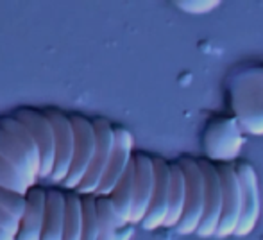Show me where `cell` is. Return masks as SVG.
<instances>
[{"label":"cell","instance_id":"cell-1","mask_svg":"<svg viewBox=\"0 0 263 240\" xmlns=\"http://www.w3.org/2000/svg\"><path fill=\"white\" fill-rule=\"evenodd\" d=\"M0 158L16 167L34 187L42 171V156L34 136L14 115H0Z\"/></svg>","mask_w":263,"mask_h":240},{"label":"cell","instance_id":"cell-2","mask_svg":"<svg viewBox=\"0 0 263 240\" xmlns=\"http://www.w3.org/2000/svg\"><path fill=\"white\" fill-rule=\"evenodd\" d=\"M179 163L186 174V208L174 231L179 235H195L206 212V176L201 160L181 158Z\"/></svg>","mask_w":263,"mask_h":240},{"label":"cell","instance_id":"cell-3","mask_svg":"<svg viewBox=\"0 0 263 240\" xmlns=\"http://www.w3.org/2000/svg\"><path fill=\"white\" fill-rule=\"evenodd\" d=\"M91 122H93L95 135H97V151H95L93 161H91L86 176L76 188L79 195H97L115 149V125L104 117H95Z\"/></svg>","mask_w":263,"mask_h":240},{"label":"cell","instance_id":"cell-4","mask_svg":"<svg viewBox=\"0 0 263 240\" xmlns=\"http://www.w3.org/2000/svg\"><path fill=\"white\" fill-rule=\"evenodd\" d=\"M25 127L34 136V142L40 149L42 156V171H40V179H49L55 165V133L54 125L45 115V112H40L34 108H18L13 113Z\"/></svg>","mask_w":263,"mask_h":240},{"label":"cell","instance_id":"cell-5","mask_svg":"<svg viewBox=\"0 0 263 240\" xmlns=\"http://www.w3.org/2000/svg\"><path fill=\"white\" fill-rule=\"evenodd\" d=\"M70 119L73 122V131H76V149H73V160L68 178L65 179L63 187L77 188L93 161L95 151H97V135H95L91 119L79 115V113H72Z\"/></svg>","mask_w":263,"mask_h":240},{"label":"cell","instance_id":"cell-6","mask_svg":"<svg viewBox=\"0 0 263 240\" xmlns=\"http://www.w3.org/2000/svg\"><path fill=\"white\" fill-rule=\"evenodd\" d=\"M45 115L54 125L55 133V165L50 174V181L63 184L68 178L70 167L73 160V149H76V131H73V122L70 115L63 113L61 109L45 108Z\"/></svg>","mask_w":263,"mask_h":240},{"label":"cell","instance_id":"cell-7","mask_svg":"<svg viewBox=\"0 0 263 240\" xmlns=\"http://www.w3.org/2000/svg\"><path fill=\"white\" fill-rule=\"evenodd\" d=\"M222 178V192H224V206H222L220 224L217 228L215 238L233 237L242 217V184L235 163H217Z\"/></svg>","mask_w":263,"mask_h":240},{"label":"cell","instance_id":"cell-8","mask_svg":"<svg viewBox=\"0 0 263 240\" xmlns=\"http://www.w3.org/2000/svg\"><path fill=\"white\" fill-rule=\"evenodd\" d=\"M235 169L238 172L240 184H242V217H240L236 237H246L253 233L261 215V192L260 181L254 167L247 161H236Z\"/></svg>","mask_w":263,"mask_h":240},{"label":"cell","instance_id":"cell-9","mask_svg":"<svg viewBox=\"0 0 263 240\" xmlns=\"http://www.w3.org/2000/svg\"><path fill=\"white\" fill-rule=\"evenodd\" d=\"M201 165L206 176V212L195 235L201 238H210L215 237L218 224H220L222 206H224V192H222V178L218 165L208 160H201Z\"/></svg>","mask_w":263,"mask_h":240},{"label":"cell","instance_id":"cell-10","mask_svg":"<svg viewBox=\"0 0 263 240\" xmlns=\"http://www.w3.org/2000/svg\"><path fill=\"white\" fill-rule=\"evenodd\" d=\"M154 188H156V171L154 158L145 153L135 154V205H133L131 224H142L153 202Z\"/></svg>","mask_w":263,"mask_h":240},{"label":"cell","instance_id":"cell-11","mask_svg":"<svg viewBox=\"0 0 263 240\" xmlns=\"http://www.w3.org/2000/svg\"><path fill=\"white\" fill-rule=\"evenodd\" d=\"M133 156H135L133 154V135L122 125H115V149L113 154H111L107 171L104 178H102V183L99 187L97 195L109 197L111 192L115 190L118 181L122 179V176L125 174V171L131 165Z\"/></svg>","mask_w":263,"mask_h":240},{"label":"cell","instance_id":"cell-12","mask_svg":"<svg viewBox=\"0 0 263 240\" xmlns=\"http://www.w3.org/2000/svg\"><path fill=\"white\" fill-rule=\"evenodd\" d=\"M154 171H156V188H154L153 202H151L145 219L140 224L147 231H154L165 226L170 206V181H172L170 161L163 158H154Z\"/></svg>","mask_w":263,"mask_h":240},{"label":"cell","instance_id":"cell-13","mask_svg":"<svg viewBox=\"0 0 263 240\" xmlns=\"http://www.w3.org/2000/svg\"><path fill=\"white\" fill-rule=\"evenodd\" d=\"M47 190L42 187H32L27 192V208L18 224L16 240H42L43 223H45Z\"/></svg>","mask_w":263,"mask_h":240},{"label":"cell","instance_id":"cell-14","mask_svg":"<svg viewBox=\"0 0 263 240\" xmlns=\"http://www.w3.org/2000/svg\"><path fill=\"white\" fill-rule=\"evenodd\" d=\"M170 206L168 215H166L165 226L166 230H174L183 219L184 208H186V174L181 167L179 160L170 161Z\"/></svg>","mask_w":263,"mask_h":240},{"label":"cell","instance_id":"cell-15","mask_svg":"<svg viewBox=\"0 0 263 240\" xmlns=\"http://www.w3.org/2000/svg\"><path fill=\"white\" fill-rule=\"evenodd\" d=\"M65 194L58 188L47 190L45 223H43L42 240H63L65 233Z\"/></svg>","mask_w":263,"mask_h":240},{"label":"cell","instance_id":"cell-16","mask_svg":"<svg viewBox=\"0 0 263 240\" xmlns=\"http://www.w3.org/2000/svg\"><path fill=\"white\" fill-rule=\"evenodd\" d=\"M109 199L113 202L118 220L122 224H131L133 205H135V156H133V161L125 171V174L122 176L115 190L111 192Z\"/></svg>","mask_w":263,"mask_h":240},{"label":"cell","instance_id":"cell-17","mask_svg":"<svg viewBox=\"0 0 263 240\" xmlns=\"http://www.w3.org/2000/svg\"><path fill=\"white\" fill-rule=\"evenodd\" d=\"M97 217H99V237L97 240H120V230L129 224H122L113 208L109 197L97 195Z\"/></svg>","mask_w":263,"mask_h":240},{"label":"cell","instance_id":"cell-18","mask_svg":"<svg viewBox=\"0 0 263 240\" xmlns=\"http://www.w3.org/2000/svg\"><path fill=\"white\" fill-rule=\"evenodd\" d=\"M65 233L63 240H81L83 237V197L77 192H66Z\"/></svg>","mask_w":263,"mask_h":240},{"label":"cell","instance_id":"cell-19","mask_svg":"<svg viewBox=\"0 0 263 240\" xmlns=\"http://www.w3.org/2000/svg\"><path fill=\"white\" fill-rule=\"evenodd\" d=\"M81 197H83V237L81 240H97V195H81Z\"/></svg>","mask_w":263,"mask_h":240},{"label":"cell","instance_id":"cell-20","mask_svg":"<svg viewBox=\"0 0 263 240\" xmlns=\"http://www.w3.org/2000/svg\"><path fill=\"white\" fill-rule=\"evenodd\" d=\"M0 187L24 195H27V192L32 188L27 183V179L20 174V171L16 167H13L9 161L4 160V158H0Z\"/></svg>","mask_w":263,"mask_h":240},{"label":"cell","instance_id":"cell-21","mask_svg":"<svg viewBox=\"0 0 263 240\" xmlns=\"http://www.w3.org/2000/svg\"><path fill=\"white\" fill-rule=\"evenodd\" d=\"M0 208L20 220L27 208V195L0 187Z\"/></svg>","mask_w":263,"mask_h":240},{"label":"cell","instance_id":"cell-22","mask_svg":"<svg viewBox=\"0 0 263 240\" xmlns=\"http://www.w3.org/2000/svg\"><path fill=\"white\" fill-rule=\"evenodd\" d=\"M18 224H20V220L14 219L13 215H9V213L4 212V210L0 208V230H4L7 235H11V237L16 238Z\"/></svg>","mask_w":263,"mask_h":240},{"label":"cell","instance_id":"cell-23","mask_svg":"<svg viewBox=\"0 0 263 240\" xmlns=\"http://www.w3.org/2000/svg\"><path fill=\"white\" fill-rule=\"evenodd\" d=\"M0 240H16L14 237H11V235H7L4 230H0Z\"/></svg>","mask_w":263,"mask_h":240}]
</instances>
